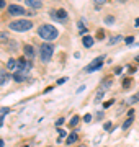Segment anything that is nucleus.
I'll use <instances>...</instances> for the list:
<instances>
[{"label": "nucleus", "mask_w": 139, "mask_h": 147, "mask_svg": "<svg viewBox=\"0 0 139 147\" xmlns=\"http://www.w3.org/2000/svg\"><path fill=\"white\" fill-rule=\"evenodd\" d=\"M38 34H39V38H43L46 42H51L59 36V31L53 25H41L38 28Z\"/></svg>", "instance_id": "nucleus-1"}, {"label": "nucleus", "mask_w": 139, "mask_h": 147, "mask_svg": "<svg viewBox=\"0 0 139 147\" xmlns=\"http://www.w3.org/2000/svg\"><path fill=\"white\" fill-rule=\"evenodd\" d=\"M8 28H10V30H13V31L22 33V31H28V30H31L33 23L30 20H15V21H10Z\"/></svg>", "instance_id": "nucleus-2"}, {"label": "nucleus", "mask_w": 139, "mask_h": 147, "mask_svg": "<svg viewBox=\"0 0 139 147\" xmlns=\"http://www.w3.org/2000/svg\"><path fill=\"white\" fill-rule=\"evenodd\" d=\"M53 53H54V47L53 44H49V42H44L39 46V57L43 62H49L51 57H53Z\"/></svg>", "instance_id": "nucleus-3"}, {"label": "nucleus", "mask_w": 139, "mask_h": 147, "mask_svg": "<svg viewBox=\"0 0 139 147\" xmlns=\"http://www.w3.org/2000/svg\"><path fill=\"white\" fill-rule=\"evenodd\" d=\"M103 62H105V57H103V56L93 59V61H92V62L85 67V72H95V70H98V69H102Z\"/></svg>", "instance_id": "nucleus-4"}, {"label": "nucleus", "mask_w": 139, "mask_h": 147, "mask_svg": "<svg viewBox=\"0 0 139 147\" xmlns=\"http://www.w3.org/2000/svg\"><path fill=\"white\" fill-rule=\"evenodd\" d=\"M51 18L56 21H67V11L64 8H59V10H51L49 11Z\"/></svg>", "instance_id": "nucleus-5"}, {"label": "nucleus", "mask_w": 139, "mask_h": 147, "mask_svg": "<svg viewBox=\"0 0 139 147\" xmlns=\"http://www.w3.org/2000/svg\"><path fill=\"white\" fill-rule=\"evenodd\" d=\"M8 13H10L11 16H23L26 13V10L20 5H10L8 7Z\"/></svg>", "instance_id": "nucleus-6"}, {"label": "nucleus", "mask_w": 139, "mask_h": 147, "mask_svg": "<svg viewBox=\"0 0 139 147\" xmlns=\"http://www.w3.org/2000/svg\"><path fill=\"white\" fill-rule=\"evenodd\" d=\"M16 64H18V65H16V69H18L20 72H25V74H26L28 70L31 69V62H28L26 59H23V57L20 59V61H18Z\"/></svg>", "instance_id": "nucleus-7"}, {"label": "nucleus", "mask_w": 139, "mask_h": 147, "mask_svg": "<svg viewBox=\"0 0 139 147\" xmlns=\"http://www.w3.org/2000/svg\"><path fill=\"white\" fill-rule=\"evenodd\" d=\"M23 54H25L28 59H33L34 56H36L34 49H33V46H30V44H25V46H23Z\"/></svg>", "instance_id": "nucleus-8"}, {"label": "nucleus", "mask_w": 139, "mask_h": 147, "mask_svg": "<svg viewBox=\"0 0 139 147\" xmlns=\"http://www.w3.org/2000/svg\"><path fill=\"white\" fill-rule=\"evenodd\" d=\"M26 5L31 7L33 10H39L43 7V0H26Z\"/></svg>", "instance_id": "nucleus-9"}, {"label": "nucleus", "mask_w": 139, "mask_h": 147, "mask_svg": "<svg viewBox=\"0 0 139 147\" xmlns=\"http://www.w3.org/2000/svg\"><path fill=\"white\" fill-rule=\"evenodd\" d=\"M93 42H95V39H93L90 34H87V36L82 38V44H84L85 47H92V46H93Z\"/></svg>", "instance_id": "nucleus-10"}, {"label": "nucleus", "mask_w": 139, "mask_h": 147, "mask_svg": "<svg viewBox=\"0 0 139 147\" xmlns=\"http://www.w3.org/2000/svg\"><path fill=\"white\" fill-rule=\"evenodd\" d=\"M133 116H134V111L131 110V111L128 113V119H126V121L123 123V129H128V127L131 126V124H133Z\"/></svg>", "instance_id": "nucleus-11"}, {"label": "nucleus", "mask_w": 139, "mask_h": 147, "mask_svg": "<svg viewBox=\"0 0 139 147\" xmlns=\"http://www.w3.org/2000/svg\"><path fill=\"white\" fill-rule=\"evenodd\" d=\"M111 85H113V80H111V79H105V80L102 82V87H100V90H103V92H105V90H108Z\"/></svg>", "instance_id": "nucleus-12"}, {"label": "nucleus", "mask_w": 139, "mask_h": 147, "mask_svg": "<svg viewBox=\"0 0 139 147\" xmlns=\"http://www.w3.org/2000/svg\"><path fill=\"white\" fill-rule=\"evenodd\" d=\"M13 79H15V82H23V80H26V74L25 72H16L15 75H13Z\"/></svg>", "instance_id": "nucleus-13"}, {"label": "nucleus", "mask_w": 139, "mask_h": 147, "mask_svg": "<svg viewBox=\"0 0 139 147\" xmlns=\"http://www.w3.org/2000/svg\"><path fill=\"white\" fill-rule=\"evenodd\" d=\"M0 42H10V34L5 31H0Z\"/></svg>", "instance_id": "nucleus-14"}, {"label": "nucleus", "mask_w": 139, "mask_h": 147, "mask_svg": "<svg viewBox=\"0 0 139 147\" xmlns=\"http://www.w3.org/2000/svg\"><path fill=\"white\" fill-rule=\"evenodd\" d=\"M139 101V92L136 95H133V96H129L128 98V105H134V103H138Z\"/></svg>", "instance_id": "nucleus-15"}, {"label": "nucleus", "mask_w": 139, "mask_h": 147, "mask_svg": "<svg viewBox=\"0 0 139 147\" xmlns=\"http://www.w3.org/2000/svg\"><path fill=\"white\" fill-rule=\"evenodd\" d=\"M16 65H18V64H16V61H15V59H10V61L7 62V69H10V70H15V69H16Z\"/></svg>", "instance_id": "nucleus-16"}, {"label": "nucleus", "mask_w": 139, "mask_h": 147, "mask_svg": "<svg viewBox=\"0 0 139 147\" xmlns=\"http://www.w3.org/2000/svg\"><path fill=\"white\" fill-rule=\"evenodd\" d=\"M8 80H10V75H8V74H2V75H0V85H5Z\"/></svg>", "instance_id": "nucleus-17"}, {"label": "nucleus", "mask_w": 139, "mask_h": 147, "mask_svg": "<svg viewBox=\"0 0 139 147\" xmlns=\"http://www.w3.org/2000/svg\"><path fill=\"white\" fill-rule=\"evenodd\" d=\"M103 96H105V92H103V90H98V92H96V96H95V103H100Z\"/></svg>", "instance_id": "nucleus-18"}, {"label": "nucleus", "mask_w": 139, "mask_h": 147, "mask_svg": "<svg viewBox=\"0 0 139 147\" xmlns=\"http://www.w3.org/2000/svg\"><path fill=\"white\" fill-rule=\"evenodd\" d=\"M121 39H123V36H119V34H118V36H113L111 39L108 41V44H116V42H119Z\"/></svg>", "instance_id": "nucleus-19"}, {"label": "nucleus", "mask_w": 139, "mask_h": 147, "mask_svg": "<svg viewBox=\"0 0 139 147\" xmlns=\"http://www.w3.org/2000/svg\"><path fill=\"white\" fill-rule=\"evenodd\" d=\"M75 141H77V134H75V132L69 134V137H67V144H74Z\"/></svg>", "instance_id": "nucleus-20"}, {"label": "nucleus", "mask_w": 139, "mask_h": 147, "mask_svg": "<svg viewBox=\"0 0 139 147\" xmlns=\"http://www.w3.org/2000/svg\"><path fill=\"white\" fill-rule=\"evenodd\" d=\"M77 124H79V116H74V118L70 119V127L77 126Z\"/></svg>", "instance_id": "nucleus-21"}, {"label": "nucleus", "mask_w": 139, "mask_h": 147, "mask_svg": "<svg viewBox=\"0 0 139 147\" xmlns=\"http://www.w3.org/2000/svg\"><path fill=\"white\" fill-rule=\"evenodd\" d=\"M105 23H107V25H113V23H115V18H113V16H107V18H105Z\"/></svg>", "instance_id": "nucleus-22"}, {"label": "nucleus", "mask_w": 139, "mask_h": 147, "mask_svg": "<svg viewBox=\"0 0 139 147\" xmlns=\"http://www.w3.org/2000/svg\"><path fill=\"white\" fill-rule=\"evenodd\" d=\"M124 42H126V44H133V42H134V38H133V36L124 38Z\"/></svg>", "instance_id": "nucleus-23"}, {"label": "nucleus", "mask_w": 139, "mask_h": 147, "mask_svg": "<svg viewBox=\"0 0 139 147\" xmlns=\"http://www.w3.org/2000/svg\"><path fill=\"white\" fill-rule=\"evenodd\" d=\"M84 121H85V123H90V121H92V115H88V113H87V115L84 116Z\"/></svg>", "instance_id": "nucleus-24"}, {"label": "nucleus", "mask_w": 139, "mask_h": 147, "mask_svg": "<svg viewBox=\"0 0 139 147\" xmlns=\"http://www.w3.org/2000/svg\"><path fill=\"white\" fill-rule=\"evenodd\" d=\"M103 36H105V33H103L102 30H98V33H96V38H98V39H103Z\"/></svg>", "instance_id": "nucleus-25"}, {"label": "nucleus", "mask_w": 139, "mask_h": 147, "mask_svg": "<svg viewBox=\"0 0 139 147\" xmlns=\"http://www.w3.org/2000/svg\"><path fill=\"white\" fill-rule=\"evenodd\" d=\"M105 131H111V123H105Z\"/></svg>", "instance_id": "nucleus-26"}, {"label": "nucleus", "mask_w": 139, "mask_h": 147, "mask_svg": "<svg viewBox=\"0 0 139 147\" xmlns=\"http://www.w3.org/2000/svg\"><path fill=\"white\" fill-rule=\"evenodd\" d=\"M7 113H10L8 108H0V115H7Z\"/></svg>", "instance_id": "nucleus-27"}, {"label": "nucleus", "mask_w": 139, "mask_h": 147, "mask_svg": "<svg viewBox=\"0 0 139 147\" xmlns=\"http://www.w3.org/2000/svg\"><path fill=\"white\" fill-rule=\"evenodd\" d=\"M129 85H131V80H124V82H123V87H124V88H128V87H129Z\"/></svg>", "instance_id": "nucleus-28"}, {"label": "nucleus", "mask_w": 139, "mask_h": 147, "mask_svg": "<svg viewBox=\"0 0 139 147\" xmlns=\"http://www.w3.org/2000/svg\"><path fill=\"white\" fill-rule=\"evenodd\" d=\"M79 28H80V31H85V25H84V20L79 23Z\"/></svg>", "instance_id": "nucleus-29"}, {"label": "nucleus", "mask_w": 139, "mask_h": 147, "mask_svg": "<svg viewBox=\"0 0 139 147\" xmlns=\"http://www.w3.org/2000/svg\"><path fill=\"white\" fill-rule=\"evenodd\" d=\"M56 124H57V126H61V124H64V118H59V119L56 121Z\"/></svg>", "instance_id": "nucleus-30"}, {"label": "nucleus", "mask_w": 139, "mask_h": 147, "mask_svg": "<svg viewBox=\"0 0 139 147\" xmlns=\"http://www.w3.org/2000/svg\"><path fill=\"white\" fill-rule=\"evenodd\" d=\"M113 103H115V100H110V101H107V103H105L103 106H105V108H108V106H111Z\"/></svg>", "instance_id": "nucleus-31"}, {"label": "nucleus", "mask_w": 139, "mask_h": 147, "mask_svg": "<svg viewBox=\"0 0 139 147\" xmlns=\"http://www.w3.org/2000/svg\"><path fill=\"white\" fill-rule=\"evenodd\" d=\"M105 2H107V0H95V3H96V5H103Z\"/></svg>", "instance_id": "nucleus-32"}, {"label": "nucleus", "mask_w": 139, "mask_h": 147, "mask_svg": "<svg viewBox=\"0 0 139 147\" xmlns=\"http://www.w3.org/2000/svg\"><path fill=\"white\" fill-rule=\"evenodd\" d=\"M57 131H59V134H61V136H62V137L65 136V131H64V129H57Z\"/></svg>", "instance_id": "nucleus-33"}, {"label": "nucleus", "mask_w": 139, "mask_h": 147, "mask_svg": "<svg viewBox=\"0 0 139 147\" xmlns=\"http://www.w3.org/2000/svg\"><path fill=\"white\" fill-rule=\"evenodd\" d=\"M5 7V0H0V8H3Z\"/></svg>", "instance_id": "nucleus-34"}, {"label": "nucleus", "mask_w": 139, "mask_h": 147, "mask_svg": "<svg viewBox=\"0 0 139 147\" xmlns=\"http://www.w3.org/2000/svg\"><path fill=\"white\" fill-rule=\"evenodd\" d=\"M2 124H3V116H0V127H2Z\"/></svg>", "instance_id": "nucleus-35"}, {"label": "nucleus", "mask_w": 139, "mask_h": 147, "mask_svg": "<svg viewBox=\"0 0 139 147\" xmlns=\"http://www.w3.org/2000/svg\"><path fill=\"white\" fill-rule=\"evenodd\" d=\"M134 23H136L134 26H139V18H136V21H134Z\"/></svg>", "instance_id": "nucleus-36"}, {"label": "nucleus", "mask_w": 139, "mask_h": 147, "mask_svg": "<svg viewBox=\"0 0 139 147\" xmlns=\"http://www.w3.org/2000/svg\"><path fill=\"white\" fill-rule=\"evenodd\" d=\"M0 147H3V141L2 139H0Z\"/></svg>", "instance_id": "nucleus-37"}, {"label": "nucleus", "mask_w": 139, "mask_h": 147, "mask_svg": "<svg viewBox=\"0 0 139 147\" xmlns=\"http://www.w3.org/2000/svg\"><path fill=\"white\" fill-rule=\"evenodd\" d=\"M116 2H124V0H116Z\"/></svg>", "instance_id": "nucleus-38"}, {"label": "nucleus", "mask_w": 139, "mask_h": 147, "mask_svg": "<svg viewBox=\"0 0 139 147\" xmlns=\"http://www.w3.org/2000/svg\"><path fill=\"white\" fill-rule=\"evenodd\" d=\"M80 147H84V146H80Z\"/></svg>", "instance_id": "nucleus-39"}]
</instances>
